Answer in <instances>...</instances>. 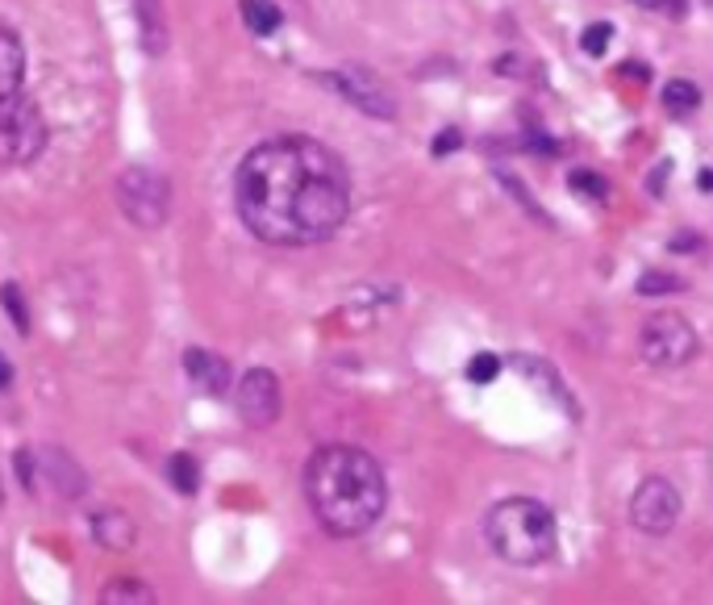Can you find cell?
<instances>
[{
	"instance_id": "cell-26",
	"label": "cell",
	"mask_w": 713,
	"mask_h": 605,
	"mask_svg": "<svg viewBox=\"0 0 713 605\" xmlns=\"http://www.w3.org/2000/svg\"><path fill=\"white\" fill-rule=\"evenodd\" d=\"M9 385H13V363L0 356V388H9Z\"/></svg>"
},
{
	"instance_id": "cell-8",
	"label": "cell",
	"mask_w": 713,
	"mask_h": 605,
	"mask_svg": "<svg viewBox=\"0 0 713 605\" xmlns=\"http://www.w3.org/2000/svg\"><path fill=\"white\" fill-rule=\"evenodd\" d=\"M676 518H680V493H676V485L663 480V476H647L631 497L634 530L660 539V535H667L676 526Z\"/></svg>"
},
{
	"instance_id": "cell-13",
	"label": "cell",
	"mask_w": 713,
	"mask_h": 605,
	"mask_svg": "<svg viewBox=\"0 0 713 605\" xmlns=\"http://www.w3.org/2000/svg\"><path fill=\"white\" fill-rule=\"evenodd\" d=\"M47 460H51V464H38V451H34V468L42 472V476H51V485L59 489V493L63 497L84 493V472L76 468L72 455H63V451H47Z\"/></svg>"
},
{
	"instance_id": "cell-7",
	"label": "cell",
	"mask_w": 713,
	"mask_h": 605,
	"mask_svg": "<svg viewBox=\"0 0 713 605\" xmlns=\"http://www.w3.org/2000/svg\"><path fill=\"white\" fill-rule=\"evenodd\" d=\"M321 80L330 83L346 105H355V110L368 113V117H384V121L396 117V101L393 92H389V83H380V76H371L368 67H359V63H343L339 72H326Z\"/></svg>"
},
{
	"instance_id": "cell-20",
	"label": "cell",
	"mask_w": 713,
	"mask_h": 605,
	"mask_svg": "<svg viewBox=\"0 0 713 605\" xmlns=\"http://www.w3.org/2000/svg\"><path fill=\"white\" fill-rule=\"evenodd\" d=\"M680 288H685V280H680V275H663V272L638 275V293H642V297H660V293H680Z\"/></svg>"
},
{
	"instance_id": "cell-11",
	"label": "cell",
	"mask_w": 713,
	"mask_h": 605,
	"mask_svg": "<svg viewBox=\"0 0 713 605\" xmlns=\"http://www.w3.org/2000/svg\"><path fill=\"white\" fill-rule=\"evenodd\" d=\"M22 80H26V47L13 29L0 26V101L22 92Z\"/></svg>"
},
{
	"instance_id": "cell-4",
	"label": "cell",
	"mask_w": 713,
	"mask_h": 605,
	"mask_svg": "<svg viewBox=\"0 0 713 605\" xmlns=\"http://www.w3.org/2000/svg\"><path fill=\"white\" fill-rule=\"evenodd\" d=\"M51 126L26 92H13L0 101V167H29L47 151Z\"/></svg>"
},
{
	"instance_id": "cell-15",
	"label": "cell",
	"mask_w": 713,
	"mask_h": 605,
	"mask_svg": "<svg viewBox=\"0 0 713 605\" xmlns=\"http://www.w3.org/2000/svg\"><path fill=\"white\" fill-rule=\"evenodd\" d=\"M663 110L672 117H688L701 110V88L692 80H667L663 83Z\"/></svg>"
},
{
	"instance_id": "cell-17",
	"label": "cell",
	"mask_w": 713,
	"mask_h": 605,
	"mask_svg": "<svg viewBox=\"0 0 713 605\" xmlns=\"http://www.w3.org/2000/svg\"><path fill=\"white\" fill-rule=\"evenodd\" d=\"M138 4V22H142V42H147V51L158 55L163 47H167V29H163V9H158V0H133Z\"/></svg>"
},
{
	"instance_id": "cell-25",
	"label": "cell",
	"mask_w": 713,
	"mask_h": 605,
	"mask_svg": "<svg viewBox=\"0 0 713 605\" xmlns=\"http://www.w3.org/2000/svg\"><path fill=\"white\" fill-rule=\"evenodd\" d=\"M4 305L13 309V322H17L22 331H29V313L22 309V293H17V284H4Z\"/></svg>"
},
{
	"instance_id": "cell-2",
	"label": "cell",
	"mask_w": 713,
	"mask_h": 605,
	"mask_svg": "<svg viewBox=\"0 0 713 605\" xmlns=\"http://www.w3.org/2000/svg\"><path fill=\"white\" fill-rule=\"evenodd\" d=\"M305 497L309 510L334 539H359L384 518L389 510V480L384 468L359 447H321L305 464Z\"/></svg>"
},
{
	"instance_id": "cell-14",
	"label": "cell",
	"mask_w": 713,
	"mask_h": 605,
	"mask_svg": "<svg viewBox=\"0 0 713 605\" xmlns=\"http://www.w3.org/2000/svg\"><path fill=\"white\" fill-rule=\"evenodd\" d=\"M155 589L151 584H142V580H109L105 593H101V605H155Z\"/></svg>"
},
{
	"instance_id": "cell-24",
	"label": "cell",
	"mask_w": 713,
	"mask_h": 605,
	"mask_svg": "<svg viewBox=\"0 0 713 605\" xmlns=\"http://www.w3.org/2000/svg\"><path fill=\"white\" fill-rule=\"evenodd\" d=\"M459 146H463V134H459V130H443V134L430 142V155H434V159H443V155L459 151Z\"/></svg>"
},
{
	"instance_id": "cell-16",
	"label": "cell",
	"mask_w": 713,
	"mask_h": 605,
	"mask_svg": "<svg viewBox=\"0 0 713 605\" xmlns=\"http://www.w3.org/2000/svg\"><path fill=\"white\" fill-rule=\"evenodd\" d=\"M242 4V22H246V29L251 34H259V38H267V34H276L280 29V9L271 4V0H238Z\"/></svg>"
},
{
	"instance_id": "cell-28",
	"label": "cell",
	"mask_w": 713,
	"mask_h": 605,
	"mask_svg": "<svg viewBox=\"0 0 713 605\" xmlns=\"http://www.w3.org/2000/svg\"><path fill=\"white\" fill-rule=\"evenodd\" d=\"M634 4H642V9H660L663 0H634Z\"/></svg>"
},
{
	"instance_id": "cell-10",
	"label": "cell",
	"mask_w": 713,
	"mask_h": 605,
	"mask_svg": "<svg viewBox=\"0 0 713 605\" xmlns=\"http://www.w3.org/2000/svg\"><path fill=\"white\" fill-rule=\"evenodd\" d=\"M184 372H188V381L196 388H205L209 397H226V392H230V381H234L230 359L213 356V351H201V347L184 351Z\"/></svg>"
},
{
	"instance_id": "cell-23",
	"label": "cell",
	"mask_w": 713,
	"mask_h": 605,
	"mask_svg": "<svg viewBox=\"0 0 713 605\" xmlns=\"http://www.w3.org/2000/svg\"><path fill=\"white\" fill-rule=\"evenodd\" d=\"M568 184H572L576 193H588L593 201H606L609 196V184L601 180V176H593V171H572V176H568Z\"/></svg>"
},
{
	"instance_id": "cell-9",
	"label": "cell",
	"mask_w": 713,
	"mask_h": 605,
	"mask_svg": "<svg viewBox=\"0 0 713 605\" xmlns=\"http://www.w3.org/2000/svg\"><path fill=\"white\" fill-rule=\"evenodd\" d=\"M234 406H238V417L246 422V426H255V430H267L280 410H284V392H280V381H276V372H267V368H251L234 388Z\"/></svg>"
},
{
	"instance_id": "cell-19",
	"label": "cell",
	"mask_w": 713,
	"mask_h": 605,
	"mask_svg": "<svg viewBox=\"0 0 713 605\" xmlns=\"http://www.w3.org/2000/svg\"><path fill=\"white\" fill-rule=\"evenodd\" d=\"M609 42H613V26L609 22H593V26L581 34V51L593 59H601L609 51Z\"/></svg>"
},
{
	"instance_id": "cell-12",
	"label": "cell",
	"mask_w": 713,
	"mask_h": 605,
	"mask_svg": "<svg viewBox=\"0 0 713 605\" xmlns=\"http://www.w3.org/2000/svg\"><path fill=\"white\" fill-rule=\"evenodd\" d=\"M92 539L109 551H126V548H133L138 530H133L130 514H122V510H101V514L92 518Z\"/></svg>"
},
{
	"instance_id": "cell-3",
	"label": "cell",
	"mask_w": 713,
	"mask_h": 605,
	"mask_svg": "<svg viewBox=\"0 0 713 605\" xmlns=\"http://www.w3.org/2000/svg\"><path fill=\"white\" fill-rule=\"evenodd\" d=\"M484 539L505 564H547L555 555V514L534 497H505L484 514Z\"/></svg>"
},
{
	"instance_id": "cell-22",
	"label": "cell",
	"mask_w": 713,
	"mask_h": 605,
	"mask_svg": "<svg viewBox=\"0 0 713 605\" xmlns=\"http://www.w3.org/2000/svg\"><path fill=\"white\" fill-rule=\"evenodd\" d=\"M497 372H501V359L497 356H472V363H468V381H475V385H488V381H497Z\"/></svg>"
},
{
	"instance_id": "cell-1",
	"label": "cell",
	"mask_w": 713,
	"mask_h": 605,
	"mask_svg": "<svg viewBox=\"0 0 713 605\" xmlns=\"http://www.w3.org/2000/svg\"><path fill=\"white\" fill-rule=\"evenodd\" d=\"M234 209L259 243L317 247L351 214V171L317 138H267L238 164Z\"/></svg>"
},
{
	"instance_id": "cell-6",
	"label": "cell",
	"mask_w": 713,
	"mask_h": 605,
	"mask_svg": "<svg viewBox=\"0 0 713 605\" xmlns=\"http://www.w3.org/2000/svg\"><path fill=\"white\" fill-rule=\"evenodd\" d=\"M638 351L651 368H685L688 359L697 356V331L685 313H672V309H660L642 322V334H638Z\"/></svg>"
},
{
	"instance_id": "cell-29",
	"label": "cell",
	"mask_w": 713,
	"mask_h": 605,
	"mask_svg": "<svg viewBox=\"0 0 713 605\" xmlns=\"http://www.w3.org/2000/svg\"><path fill=\"white\" fill-rule=\"evenodd\" d=\"M0 510H4V493H0Z\"/></svg>"
},
{
	"instance_id": "cell-18",
	"label": "cell",
	"mask_w": 713,
	"mask_h": 605,
	"mask_svg": "<svg viewBox=\"0 0 713 605\" xmlns=\"http://www.w3.org/2000/svg\"><path fill=\"white\" fill-rule=\"evenodd\" d=\"M167 480H171L184 497H192L201 489V468H196V460H192V455H171V460H167Z\"/></svg>"
},
{
	"instance_id": "cell-5",
	"label": "cell",
	"mask_w": 713,
	"mask_h": 605,
	"mask_svg": "<svg viewBox=\"0 0 713 605\" xmlns=\"http://www.w3.org/2000/svg\"><path fill=\"white\" fill-rule=\"evenodd\" d=\"M117 209L138 226V230H158L171 214V184L155 167H126L117 176Z\"/></svg>"
},
{
	"instance_id": "cell-21",
	"label": "cell",
	"mask_w": 713,
	"mask_h": 605,
	"mask_svg": "<svg viewBox=\"0 0 713 605\" xmlns=\"http://www.w3.org/2000/svg\"><path fill=\"white\" fill-rule=\"evenodd\" d=\"M497 76H513V80H538V67H534V59L501 55L497 59Z\"/></svg>"
},
{
	"instance_id": "cell-27",
	"label": "cell",
	"mask_w": 713,
	"mask_h": 605,
	"mask_svg": "<svg viewBox=\"0 0 713 605\" xmlns=\"http://www.w3.org/2000/svg\"><path fill=\"white\" fill-rule=\"evenodd\" d=\"M701 189H713V171H701Z\"/></svg>"
}]
</instances>
